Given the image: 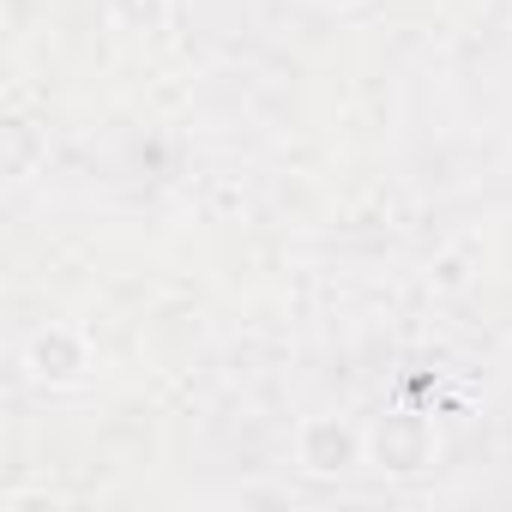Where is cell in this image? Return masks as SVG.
I'll return each mask as SVG.
<instances>
[{"instance_id":"obj_1","label":"cell","mask_w":512,"mask_h":512,"mask_svg":"<svg viewBox=\"0 0 512 512\" xmlns=\"http://www.w3.org/2000/svg\"><path fill=\"white\" fill-rule=\"evenodd\" d=\"M362 434L350 428V422H338V416H314V422H302V434H296V458L314 470V476H344V470H356L362 464Z\"/></svg>"},{"instance_id":"obj_2","label":"cell","mask_w":512,"mask_h":512,"mask_svg":"<svg viewBox=\"0 0 512 512\" xmlns=\"http://www.w3.org/2000/svg\"><path fill=\"white\" fill-rule=\"evenodd\" d=\"M374 458L386 470H398V476L428 470L434 464V428L422 416H410V410H392V416L374 422Z\"/></svg>"},{"instance_id":"obj_3","label":"cell","mask_w":512,"mask_h":512,"mask_svg":"<svg viewBox=\"0 0 512 512\" xmlns=\"http://www.w3.org/2000/svg\"><path fill=\"white\" fill-rule=\"evenodd\" d=\"M85 338L79 332H67V326H49L37 344H31V374L37 380H49V386H73L79 374H85Z\"/></svg>"},{"instance_id":"obj_4","label":"cell","mask_w":512,"mask_h":512,"mask_svg":"<svg viewBox=\"0 0 512 512\" xmlns=\"http://www.w3.org/2000/svg\"><path fill=\"white\" fill-rule=\"evenodd\" d=\"M109 13H115L121 31L151 37V31H163V19H169V0H109Z\"/></svg>"},{"instance_id":"obj_5","label":"cell","mask_w":512,"mask_h":512,"mask_svg":"<svg viewBox=\"0 0 512 512\" xmlns=\"http://www.w3.org/2000/svg\"><path fill=\"white\" fill-rule=\"evenodd\" d=\"M326 7H356V0H326Z\"/></svg>"}]
</instances>
